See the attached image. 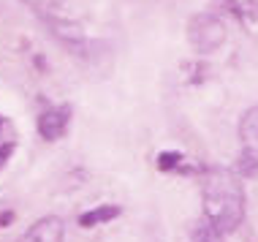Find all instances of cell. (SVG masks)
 <instances>
[{
    "instance_id": "obj_1",
    "label": "cell",
    "mask_w": 258,
    "mask_h": 242,
    "mask_svg": "<svg viewBox=\"0 0 258 242\" xmlns=\"http://www.w3.org/2000/svg\"><path fill=\"white\" fill-rule=\"evenodd\" d=\"M201 202H204V220H209L220 234L234 231L245 218V191L231 169L212 166L207 171Z\"/></svg>"
},
{
    "instance_id": "obj_7",
    "label": "cell",
    "mask_w": 258,
    "mask_h": 242,
    "mask_svg": "<svg viewBox=\"0 0 258 242\" xmlns=\"http://www.w3.org/2000/svg\"><path fill=\"white\" fill-rule=\"evenodd\" d=\"M193 242H223V234L209 220H199L193 226Z\"/></svg>"
},
{
    "instance_id": "obj_9",
    "label": "cell",
    "mask_w": 258,
    "mask_h": 242,
    "mask_svg": "<svg viewBox=\"0 0 258 242\" xmlns=\"http://www.w3.org/2000/svg\"><path fill=\"white\" fill-rule=\"evenodd\" d=\"M22 3H27L30 9H36V14H38V17H49L57 0H22Z\"/></svg>"
},
{
    "instance_id": "obj_2",
    "label": "cell",
    "mask_w": 258,
    "mask_h": 242,
    "mask_svg": "<svg viewBox=\"0 0 258 242\" xmlns=\"http://www.w3.org/2000/svg\"><path fill=\"white\" fill-rule=\"evenodd\" d=\"M187 41L193 44L196 52L209 54L226 41V25H223L215 14H196V17L187 22Z\"/></svg>"
},
{
    "instance_id": "obj_12",
    "label": "cell",
    "mask_w": 258,
    "mask_h": 242,
    "mask_svg": "<svg viewBox=\"0 0 258 242\" xmlns=\"http://www.w3.org/2000/svg\"><path fill=\"white\" fill-rule=\"evenodd\" d=\"M0 147H3V144H0Z\"/></svg>"
},
{
    "instance_id": "obj_11",
    "label": "cell",
    "mask_w": 258,
    "mask_h": 242,
    "mask_svg": "<svg viewBox=\"0 0 258 242\" xmlns=\"http://www.w3.org/2000/svg\"><path fill=\"white\" fill-rule=\"evenodd\" d=\"M0 128H3V117H0Z\"/></svg>"
},
{
    "instance_id": "obj_6",
    "label": "cell",
    "mask_w": 258,
    "mask_h": 242,
    "mask_svg": "<svg viewBox=\"0 0 258 242\" xmlns=\"http://www.w3.org/2000/svg\"><path fill=\"white\" fill-rule=\"evenodd\" d=\"M117 215H120V207H117V204H103V207H98V210L85 212V215L79 218V223H82V226H95V223H106V220H114Z\"/></svg>"
},
{
    "instance_id": "obj_4",
    "label": "cell",
    "mask_w": 258,
    "mask_h": 242,
    "mask_svg": "<svg viewBox=\"0 0 258 242\" xmlns=\"http://www.w3.org/2000/svg\"><path fill=\"white\" fill-rule=\"evenodd\" d=\"M68 117H71V109H68V106L44 112V114H41V120H38V134L44 136L46 142L60 139V136L66 134V128H68Z\"/></svg>"
},
{
    "instance_id": "obj_5",
    "label": "cell",
    "mask_w": 258,
    "mask_h": 242,
    "mask_svg": "<svg viewBox=\"0 0 258 242\" xmlns=\"http://www.w3.org/2000/svg\"><path fill=\"white\" fill-rule=\"evenodd\" d=\"M239 139L245 142V150L258 155V106L247 109L239 120Z\"/></svg>"
},
{
    "instance_id": "obj_3",
    "label": "cell",
    "mask_w": 258,
    "mask_h": 242,
    "mask_svg": "<svg viewBox=\"0 0 258 242\" xmlns=\"http://www.w3.org/2000/svg\"><path fill=\"white\" fill-rule=\"evenodd\" d=\"M62 234H66L62 220L54 215H46V218L36 220L19 242H62Z\"/></svg>"
},
{
    "instance_id": "obj_8",
    "label": "cell",
    "mask_w": 258,
    "mask_h": 242,
    "mask_svg": "<svg viewBox=\"0 0 258 242\" xmlns=\"http://www.w3.org/2000/svg\"><path fill=\"white\" fill-rule=\"evenodd\" d=\"M239 171H242V174H255V171H258V158H255V153H250V150H245V153H242V158H239Z\"/></svg>"
},
{
    "instance_id": "obj_10",
    "label": "cell",
    "mask_w": 258,
    "mask_h": 242,
    "mask_svg": "<svg viewBox=\"0 0 258 242\" xmlns=\"http://www.w3.org/2000/svg\"><path fill=\"white\" fill-rule=\"evenodd\" d=\"M179 161H182V155H179V153H160L158 155V169L160 171H169V169H174V166H177Z\"/></svg>"
}]
</instances>
